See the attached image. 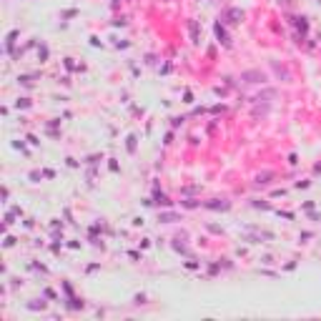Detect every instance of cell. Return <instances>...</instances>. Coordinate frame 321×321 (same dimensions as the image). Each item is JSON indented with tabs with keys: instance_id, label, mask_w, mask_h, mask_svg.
Segmentation results:
<instances>
[{
	"instance_id": "2",
	"label": "cell",
	"mask_w": 321,
	"mask_h": 321,
	"mask_svg": "<svg viewBox=\"0 0 321 321\" xmlns=\"http://www.w3.org/2000/svg\"><path fill=\"white\" fill-rule=\"evenodd\" d=\"M216 35H218V40H223V43H228V40H226V33L221 30V25H216Z\"/></svg>"
},
{
	"instance_id": "4",
	"label": "cell",
	"mask_w": 321,
	"mask_h": 321,
	"mask_svg": "<svg viewBox=\"0 0 321 321\" xmlns=\"http://www.w3.org/2000/svg\"><path fill=\"white\" fill-rule=\"evenodd\" d=\"M28 309H33V311L35 309H45V301H40V304H38V301H35V304H28Z\"/></svg>"
},
{
	"instance_id": "3",
	"label": "cell",
	"mask_w": 321,
	"mask_h": 321,
	"mask_svg": "<svg viewBox=\"0 0 321 321\" xmlns=\"http://www.w3.org/2000/svg\"><path fill=\"white\" fill-rule=\"evenodd\" d=\"M191 35H193V40L198 43V25L196 23H191Z\"/></svg>"
},
{
	"instance_id": "1",
	"label": "cell",
	"mask_w": 321,
	"mask_h": 321,
	"mask_svg": "<svg viewBox=\"0 0 321 321\" xmlns=\"http://www.w3.org/2000/svg\"><path fill=\"white\" fill-rule=\"evenodd\" d=\"M228 18H231L228 23H238V18H241V10H228Z\"/></svg>"
},
{
	"instance_id": "5",
	"label": "cell",
	"mask_w": 321,
	"mask_h": 321,
	"mask_svg": "<svg viewBox=\"0 0 321 321\" xmlns=\"http://www.w3.org/2000/svg\"><path fill=\"white\" fill-rule=\"evenodd\" d=\"M128 150H136V138H133V136L128 138Z\"/></svg>"
}]
</instances>
